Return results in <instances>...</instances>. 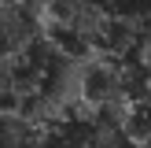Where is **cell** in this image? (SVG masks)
Instances as JSON below:
<instances>
[{"label":"cell","mask_w":151,"mask_h":148,"mask_svg":"<svg viewBox=\"0 0 151 148\" xmlns=\"http://www.w3.org/2000/svg\"><path fill=\"white\" fill-rule=\"evenodd\" d=\"M33 30L37 19L29 0H0V63H7L26 41H33Z\"/></svg>","instance_id":"6da1fadb"},{"label":"cell","mask_w":151,"mask_h":148,"mask_svg":"<svg viewBox=\"0 0 151 148\" xmlns=\"http://www.w3.org/2000/svg\"><path fill=\"white\" fill-rule=\"evenodd\" d=\"M0 148H33V126L19 118V111H0Z\"/></svg>","instance_id":"7a4b0ae2"},{"label":"cell","mask_w":151,"mask_h":148,"mask_svg":"<svg viewBox=\"0 0 151 148\" xmlns=\"http://www.w3.org/2000/svg\"><path fill=\"white\" fill-rule=\"evenodd\" d=\"M0 111H19V115H22L15 81H11V74H7V63H0Z\"/></svg>","instance_id":"3957f363"}]
</instances>
